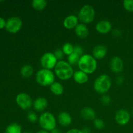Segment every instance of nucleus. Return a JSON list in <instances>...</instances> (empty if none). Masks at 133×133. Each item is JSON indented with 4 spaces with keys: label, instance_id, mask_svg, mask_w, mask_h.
Segmentation results:
<instances>
[{
    "label": "nucleus",
    "instance_id": "nucleus-16",
    "mask_svg": "<svg viewBox=\"0 0 133 133\" xmlns=\"http://www.w3.org/2000/svg\"><path fill=\"white\" fill-rule=\"evenodd\" d=\"M81 116L84 120H94L96 119V112L92 108L86 107L81 110Z\"/></svg>",
    "mask_w": 133,
    "mask_h": 133
},
{
    "label": "nucleus",
    "instance_id": "nucleus-24",
    "mask_svg": "<svg viewBox=\"0 0 133 133\" xmlns=\"http://www.w3.org/2000/svg\"><path fill=\"white\" fill-rule=\"evenodd\" d=\"M81 57V56L79 55V54L75 53V52H73V53H71V54L70 55H69L68 57V62L71 66H72V65L78 64V62H79Z\"/></svg>",
    "mask_w": 133,
    "mask_h": 133
},
{
    "label": "nucleus",
    "instance_id": "nucleus-11",
    "mask_svg": "<svg viewBox=\"0 0 133 133\" xmlns=\"http://www.w3.org/2000/svg\"><path fill=\"white\" fill-rule=\"evenodd\" d=\"M123 61L119 57H114L110 62V67L114 73H119L123 70Z\"/></svg>",
    "mask_w": 133,
    "mask_h": 133
},
{
    "label": "nucleus",
    "instance_id": "nucleus-15",
    "mask_svg": "<svg viewBox=\"0 0 133 133\" xmlns=\"http://www.w3.org/2000/svg\"><path fill=\"white\" fill-rule=\"evenodd\" d=\"M48 105V100L44 97H39L34 101L33 107L36 111L42 112L47 108Z\"/></svg>",
    "mask_w": 133,
    "mask_h": 133
},
{
    "label": "nucleus",
    "instance_id": "nucleus-7",
    "mask_svg": "<svg viewBox=\"0 0 133 133\" xmlns=\"http://www.w3.org/2000/svg\"><path fill=\"white\" fill-rule=\"evenodd\" d=\"M58 62V60L55 56L54 53L46 52L40 58V64L43 68L50 70L55 68Z\"/></svg>",
    "mask_w": 133,
    "mask_h": 133
},
{
    "label": "nucleus",
    "instance_id": "nucleus-12",
    "mask_svg": "<svg viewBox=\"0 0 133 133\" xmlns=\"http://www.w3.org/2000/svg\"><path fill=\"white\" fill-rule=\"evenodd\" d=\"M112 24L108 20H101L97 22L96 25V30L100 34L105 35L111 31Z\"/></svg>",
    "mask_w": 133,
    "mask_h": 133
},
{
    "label": "nucleus",
    "instance_id": "nucleus-10",
    "mask_svg": "<svg viewBox=\"0 0 133 133\" xmlns=\"http://www.w3.org/2000/svg\"><path fill=\"white\" fill-rule=\"evenodd\" d=\"M131 115L127 110L120 109L115 114V120L120 125H125L129 122Z\"/></svg>",
    "mask_w": 133,
    "mask_h": 133
},
{
    "label": "nucleus",
    "instance_id": "nucleus-5",
    "mask_svg": "<svg viewBox=\"0 0 133 133\" xmlns=\"http://www.w3.org/2000/svg\"><path fill=\"white\" fill-rule=\"evenodd\" d=\"M38 123L43 130L50 132L56 129L57 122L53 114L49 112H45L40 116Z\"/></svg>",
    "mask_w": 133,
    "mask_h": 133
},
{
    "label": "nucleus",
    "instance_id": "nucleus-14",
    "mask_svg": "<svg viewBox=\"0 0 133 133\" xmlns=\"http://www.w3.org/2000/svg\"><path fill=\"white\" fill-rule=\"evenodd\" d=\"M107 53V47L104 45L99 44L94 48L93 51H92V56L96 60L102 59L106 56Z\"/></svg>",
    "mask_w": 133,
    "mask_h": 133
},
{
    "label": "nucleus",
    "instance_id": "nucleus-36",
    "mask_svg": "<svg viewBox=\"0 0 133 133\" xmlns=\"http://www.w3.org/2000/svg\"><path fill=\"white\" fill-rule=\"evenodd\" d=\"M122 82H123V77H118V79H117V83H118V84H122Z\"/></svg>",
    "mask_w": 133,
    "mask_h": 133
},
{
    "label": "nucleus",
    "instance_id": "nucleus-20",
    "mask_svg": "<svg viewBox=\"0 0 133 133\" xmlns=\"http://www.w3.org/2000/svg\"><path fill=\"white\" fill-rule=\"evenodd\" d=\"M50 90L55 96H61L64 92V87L58 82L55 81L50 86Z\"/></svg>",
    "mask_w": 133,
    "mask_h": 133
},
{
    "label": "nucleus",
    "instance_id": "nucleus-1",
    "mask_svg": "<svg viewBox=\"0 0 133 133\" xmlns=\"http://www.w3.org/2000/svg\"><path fill=\"white\" fill-rule=\"evenodd\" d=\"M79 70L87 74H92L97 68V61L92 55L89 54H84L81 57L78 62Z\"/></svg>",
    "mask_w": 133,
    "mask_h": 133
},
{
    "label": "nucleus",
    "instance_id": "nucleus-32",
    "mask_svg": "<svg viewBox=\"0 0 133 133\" xmlns=\"http://www.w3.org/2000/svg\"><path fill=\"white\" fill-rule=\"evenodd\" d=\"M6 21H5V19L4 18L0 17V29L5 27V26H6Z\"/></svg>",
    "mask_w": 133,
    "mask_h": 133
},
{
    "label": "nucleus",
    "instance_id": "nucleus-19",
    "mask_svg": "<svg viewBox=\"0 0 133 133\" xmlns=\"http://www.w3.org/2000/svg\"><path fill=\"white\" fill-rule=\"evenodd\" d=\"M74 81L78 84H84L88 81V75L86 73L83 72L81 70H78L74 72V75H73Z\"/></svg>",
    "mask_w": 133,
    "mask_h": 133
},
{
    "label": "nucleus",
    "instance_id": "nucleus-6",
    "mask_svg": "<svg viewBox=\"0 0 133 133\" xmlns=\"http://www.w3.org/2000/svg\"><path fill=\"white\" fill-rule=\"evenodd\" d=\"M96 12L94 8L90 5H85L80 9L78 13L79 20L83 23H90L94 19Z\"/></svg>",
    "mask_w": 133,
    "mask_h": 133
},
{
    "label": "nucleus",
    "instance_id": "nucleus-9",
    "mask_svg": "<svg viewBox=\"0 0 133 133\" xmlns=\"http://www.w3.org/2000/svg\"><path fill=\"white\" fill-rule=\"evenodd\" d=\"M16 102L17 105L23 110H27L31 107L33 103L32 98L29 94L26 93L18 94L16 97Z\"/></svg>",
    "mask_w": 133,
    "mask_h": 133
},
{
    "label": "nucleus",
    "instance_id": "nucleus-22",
    "mask_svg": "<svg viewBox=\"0 0 133 133\" xmlns=\"http://www.w3.org/2000/svg\"><path fill=\"white\" fill-rule=\"evenodd\" d=\"M47 4L48 3L45 0H33L31 5L35 10L37 11H41L45 9L47 6Z\"/></svg>",
    "mask_w": 133,
    "mask_h": 133
},
{
    "label": "nucleus",
    "instance_id": "nucleus-17",
    "mask_svg": "<svg viewBox=\"0 0 133 133\" xmlns=\"http://www.w3.org/2000/svg\"><path fill=\"white\" fill-rule=\"evenodd\" d=\"M58 123L63 127H68L72 122V118L67 112H61L58 116Z\"/></svg>",
    "mask_w": 133,
    "mask_h": 133
},
{
    "label": "nucleus",
    "instance_id": "nucleus-25",
    "mask_svg": "<svg viewBox=\"0 0 133 133\" xmlns=\"http://www.w3.org/2000/svg\"><path fill=\"white\" fill-rule=\"evenodd\" d=\"M62 50L63 51V53H64V55L69 56L74 52V46L72 44H70V43H66L62 46Z\"/></svg>",
    "mask_w": 133,
    "mask_h": 133
},
{
    "label": "nucleus",
    "instance_id": "nucleus-34",
    "mask_svg": "<svg viewBox=\"0 0 133 133\" xmlns=\"http://www.w3.org/2000/svg\"><path fill=\"white\" fill-rule=\"evenodd\" d=\"M121 34H122V32H121V31H119V30L118 29H115L114 31H113V35H114L115 36H120Z\"/></svg>",
    "mask_w": 133,
    "mask_h": 133
},
{
    "label": "nucleus",
    "instance_id": "nucleus-18",
    "mask_svg": "<svg viewBox=\"0 0 133 133\" xmlns=\"http://www.w3.org/2000/svg\"><path fill=\"white\" fill-rule=\"evenodd\" d=\"M75 35L80 38H86L89 34V30L84 23H79L75 28Z\"/></svg>",
    "mask_w": 133,
    "mask_h": 133
},
{
    "label": "nucleus",
    "instance_id": "nucleus-3",
    "mask_svg": "<svg viewBox=\"0 0 133 133\" xmlns=\"http://www.w3.org/2000/svg\"><path fill=\"white\" fill-rule=\"evenodd\" d=\"M111 86V79L106 74H102L97 77L94 83V88L95 91L98 94L103 95L110 89Z\"/></svg>",
    "mask_w": 133,
    "mask_h": 133
},
{
    "label": "nucleus",
    "instance_id": "nucleus-31",
    "mask_svg": "<svg viewBox=\"0 0 133 133\" xmlns=\"http://www.w3.org/2000/svg\"><path fill=\"white\" fill-rule=\"evenodd\" d=\"M74 52L77 53V54H79L81 56L84 55L83 54V49L81 45H75V46H74Z\"/></svg>",
    "mask_w": 133,
    "mask_h": 133
},
{
    "label": "nucleus",
    "instance_id": "nucleus-4",
    "mask_svg": "<svg viewBox=\"0 0 133 133\" xmlns=\"http://www.w3.org/2000/svg\"><path fill=\"white\" fill-rule=\"evenodd\" d=\"M36 81L40 86L50 87L55 82V74L50 70L40 69L36 72Z\"/></svg>",
    "mask_w": 133,
    "mask_h": 133
},
{
    "label": "nucleus",
    "instance_id": "nucleus-33",
    "mask_svg": "<svg viewBox=\"0 0 133 133\" xmlns=\"http://www.w3.org/2000/svg\"><path fill=\"white\" fill-rule=\"evenodd\" d=\"M66 133H83L82 130L78 129H71L68 130L66 132Z\"/></svg>",
    "mask_w": 133,
    "mask_h": 133
},
{
    "label": "nucleus",
    "instance_id": "nucleus-35",
    "mask_svg": "<svg viewBox=\"0 0 133 133\" xmlns=\"http://www.w3.org/2000/svg\"><path fill=\"white\" fill-rule=\"evenodd\" d=\"M82 131H83V133H90V129L88 128V127H84L83 129H82Z\"/></svg>",
    "mask_w": 133,
    "mask_h": 133
},
{
    "label": "nucleus",
    "instance_id": "nucleus-29",
    "mask_svg": "<svg viewBox=\"0 0 133 133\" xmlns=\"http://www.w3.org/2000/svg\"><path fill=\"white\" fill-rule=\"evenodd\" d=\"M54 55L55 56V57L57 58V59L58 60V61H62L61 59H62L64 56V53H63L62 49H57L54 52Z\"/></svg>",
    "mask_w": 133,
    "mask_h": 133
},
{
    "label": "nucleus",
    "instance_id": "nucleus-21",
    "mask_svg": "<svg viewBox=\"0 0 133 133\" xmlns=\"http://www.w3.org/2000/svg\"><path fill=\"white\" fill-rule=\"evenodd\" d=\"M33 67L31 65L26 64L22 67L20 70V74L23 77L29 78L33 74Z\"/></svg>",
    "mask_w": 133,
    "mask_h": 133
},
{
    "label": "nucleus",
    "instance_id": "nucleus-28",
    "mask_svg": "<svg viewBox=\"0 0 133 133\" xmlns=\"http://www.w3.org/2000/svg\"><path fill=\"white\" fill-rule=\"evenodd\" d=\"M27 119L30 122H32V123H35L36 121L38 120V117L37 115L36 114V113L34 112H29L28 114H27Z\"/></svg>",
    "mask_w": 133,
    "mask_h": 133
},
{
    "label": "nucleus",
    "instance_id": "nucleus-40",
    "mask_svg": "<svg viewBox=\"0 0 133 133\" xmlns=\"http://www.w3.org/2000/svg\"><path fill=\"white\" fill-rule=\"evenodd\" d=\"M25 133H29V132H25Z\"/></svg>",
    "mask_w": 133,
    "mask_h": 133
},
{
    "label": "nucleus",
    "instance_id": "nucleus-37",
    "mask_svg": "<svg viewBox=\"0 0 133 133\" xmlns=\"http://www.w3.org/2000/svg\"><path fill=\"white\" fill-rule=\"evenodd\" d=\"M36 133H50V132H48V131H45V130L42 129V130H40V131H37Z\"/></svg>",
    "mask_w": 133,
    "mask_h": 133
},
{
    "label": "nucleus",
    "instance_id": "nucleus-26",
    "mask_svg": "<svg viewBox=\"0 0 133 133\" xmlns=\"http://www.w3.org/2000/svg\"><path fill=\"white\" fill-rule=\"evenodd\" d=\"M123 5L127 11L133 12V0H125L123 2Z\"/></svg>",
    "mask_w": 133,
    "mask_h": 133
},
{
    "label": "nucleus",
    "instance_id": "nucleus-27",
    "mask_svg": "<svg viewBox=\"0 0 133 133\" xmlns=\"http://www.w3.org/2000/svg\"><path fill=\"white\" fill-rule=\"evenodd\" d=\"M94 125L97 129H102L105 127V123L104 121L100 118H96L94 120Z\"/></svg>",
    "mask_w": 133,
    "mask_h": 133
},
{
    "label": "nucleus",
    "instance_id": "nucleus-38",
    "mask_svg": "<svg viewBox=\"0 0 133 133\" xmlns=\"http://www.w3.org/2000/svg\"><path fill=\"white\" fill-rule=\"evenodd\" d=\"M51 133H62V132H61V131H59V130L55 129L53 130V131H51Z\"/></svg>",
    "mask_w": 133,
    "mask_h": 133
},
{
    "label": "nucleus",
    "instance_id": "nucleus-30",
    "mask_svg": "<svg viewBox=\"0 0 133 133\" xmlns=\"http://www.w3.org/2000/svg\"><path fill=\"white\" fill-rule=\"evenodd\" d=\"M101 103H103V105H109V104L110 103V102H111V98H110V96H108V95L104 94L103 96L101 97Z\"/></svg>",
    "mask_w": 133,
    "mask_h": 133
},
{
    "label": "nucleus",
    "instance_id": "nucleus-8",
    "mask_svg": "<svg viewBox=\"0 0 133 133\" xmlns=\"http://www.w3.org/2000/svg\"><path fill=\"white\" fill-rule=\"evenodd\" d=\"M22 27V21L19 17L12 16L6 20L5 29L9 32L12 34L17 33Z\"/></svg>",
    "mask_w": 133,
    "mask_h": 133
},
{
    "label": "nucleus",
    "instance_id": "nucleus-39",
    "mask_svg": "<svg viewBox=\"0 0 133 133\" xmlns=\"http://www.w3.org/2000/svg\"><path fill=\"white\" fill-rule=\"evenodd\" d=\"M132 114H133V110H132Z\"/></svg>",
    "mask_w": 133,
    "mask_h": 133
},
{
    "label": "nucleus",
    "instance_id": "nucleus-2",
    "mask_svg": "<svg viewBox=\"0 0 133 133\" xmlns=\"http://www.w3.org/2000/svg\"><path fill=\"white\" fill-rule=\"evenodd\" d=\"M54 69L57 77L63 81L71 79L74 74L72 66L64 61H58Z\"/></svg>",
    "mask_w": 133,
    "mask_h": 133
},
{
    "label": "nucleus",
    "instance_id": "nucleus-23",
    "mask_svg": "<svg viewBox=\"0 0 133 133\" xmlns=\"http://www.w3.org/2000/svg\"><path fill=\"white\" fill-rule=\"evenodd\" d=\"M5 133H22V127L18 123H12L6 127Z\"/></svg>",
    "mask_w": 133,
    "mask_h": 133
},
{
    "label": "nucleus",
    "instance_id": "nucleus-13",
    "mask_svg": "<svg viewBox=\"0 0 133 133\" xmlns=\"http://www.w3.org/2000/svg\"><path fill=\"white\" fill-rule=\"evenodd\" d=\"M79 24V18L77 16L71 14L64 18L63 21V25L67 29H75Z\"/></svg>",
    "mask_w": 133,
    "mask_h": 133
}]
</instances>
